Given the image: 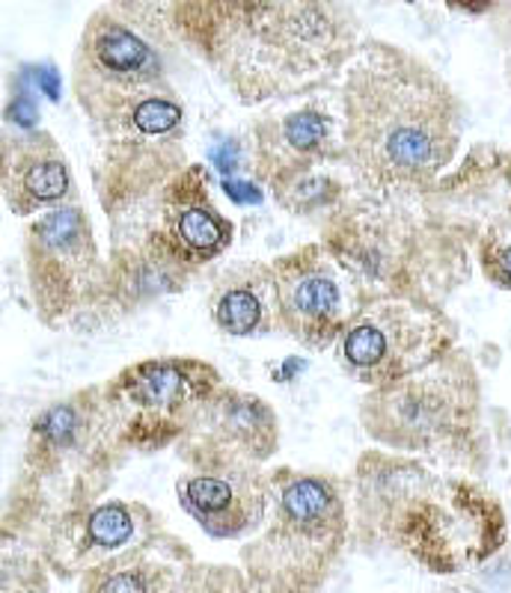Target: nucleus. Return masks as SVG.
I'll return each instance as SVG.
<instances>
[{
	"label": "nucleus",
	"mask_w": 511,
	"mask_h": 593,
	"mask_svg": "<svg viewBox=\"0 0 511 593\" xmlns=\"http://www.w3.org/2000/svg\"><path fill=\"white\" fill-rule=\"evenodd\" d=\"M161 21L241 104L312 96L360 51L342 0H161Z\"/></svg>",
	"instance_id": "f257e3e1"
},
{
	"label": "nucleus",
	"mask_w": 511,
	"mask_h": 593,
	"mask_svg": "<svg viewBox=\"0 0 511 593\" xmlns=\"http://www.w3.org/2000/svg\"><path fill=\"white\" fill-rule=\"evenodd\" d=\"M348 172L372 197L422 199L458 163L464 108L420 57L360 46L339 83Z\"/></svg>",
	"instance_id": "f03ea898"
},
{
	"label": "nucleus",
	"mask_w": 511,
	"mask_h": 593,
	"mask_svg": "<svg viewBox=\"0 0 511 593\" xmlns=\"http://www.w3.org/2000/svg\"><path fill=\"white\" fill-rule=\"evenodd\" d=\"M354 522L431 573L482 564L505 540L500 499L461 469L395 451H365L354 469Z\"/></svg>",
	"instance_id": "7ed1b4c3"
},
{
	"label": "nucleus",
	"mask_w": 511,
	"mask_h": 593,
	"mask_svg": "<svg viewBox=\"0 0 511 593\" xmlns=\"http://www.w3.org/2000/svg\"><path fill=\"white\" fill-rule=\"evenodd\" d=\"M119 315L173 294L232 247L236 225L211 197L209 172L188 163L161 188L104 211Z\"/></svg>",
	"instance_id": "20e7f679"
},
{
	"label": "nucleus",
	"mask_w": 511,
	"mask_h": 593,
	"mask_svg": "<svg viewBox=\"0 0 511 593\" xmlns=\"http://www.w3.org/2000/svg\"><path fill=\"white\" fill-rule=\"evenodd\" d=\"M72 90L101 149L182 154L184 108L156 46L113 10L92 12L72 66Z\"/></svg>",
	"instance_id": "39448f33"
},
{
	"label": "nucleus",
	"mask_w": 511,
	"mask_h": 593,
	"mask_svg": "<svg viewBox=\"0 0 511 593\" xmlns=\"http://www.w3.org/2000/svg\"><path fill=\"white\" fill-rule=\"evenodd\" d=\"M321 243H328L354 277L363 300L411 296L443 306L473 270L422 199H387L357 190L321 223Z\"/></svg>",
	"instance_id": "423d86ee"
},
{
	"label": "nucleus",
	"mask_w": 511,
	"mask_h": 593,
	"mask_svg": "<svg viewBox=\"0 0 511 593\" xmlns=\"http://www.w3.org/2000/svg\"><path fill=\"white\" fill-rule=\"evenodd\" d=\"M360 424L378 449L475 475L484 463L482 386L470 353L452 348L390 386L369 389Z\"/></svg>",
	"instance_id": "0eeeda50"
},
{
	"label": "nucleus",
	"mask_w": 511,
	"mask_h": 593,
	"mask_svg": "<svg viewBox=\"0 0 511 593\" xmlns=\"http://www.w3.org/2000/svg\"><path fill=\"white\" fill-rule=\"evenodd\" d=\"M351 516L333 478L283 466L271 472L262 529L241 552L253 593H321L345 549Z\"/></svg>",
	"instance_id": "6e6552de"
},
{
	"label": "nucleus",
	"mask_w": 511,
	"mask_h": 593,
	"mask_svg": "<svg viewBox=\"0 0 511 593\" xmlns=\"http://www.w3.org/2000/svg\"><path fill=\"white\" fill-rule=\"evenodd\" d=\"M122 454L128 451L119 440L104 386L78 389L30 424L24 469L16 484L19 511H42L54 520L69 507L96 502Z\"/></svg>",
	"instance_id": "1a4fd4ad"
},
{
	"label": "nucleus",
	"mask_w": 511,
	"mask_h": 593,
	"mask_svg": "<svg viewBox=\"0 0 511 593\" xmlns=\"http://www.w3.org/2000/svg\"><path fill=\"white\" fill-rule=\"evenodd\" d=\"M21 259L30 303L51 330L83 333L119 315L113 268L101 255L90 217L78 202L30 220Z\"/></svg>",
	"instance_id": "9d476101"
},
{
	"label": "nucleus",
	"mask_w": 511,
	"mask_h": 593,
	"mask_svg": "<svg viewBox=\"0 0 511 593\" xmlns=\"http://www.w3.org/2000/svg\"><path fill=\"white\" fill-rule=\"evenodd\" d=\"M429 214L493 288L511 291V152L475 145L422 197Z\"/></svg>",
	"instance_id": "9b49d317"
},
{
	"label": "nucleus",
	"mask_w": 511,
	"mask_h": 593,
	"mask_svg": "<svg viewBox=\"0 0 511 593\" xmlns=\"http://www.w3.org/2000/svg\"><path fill=\"white\" fill-rule=\"evenodd\" d=\"M101 386L126 451L156 454L176 449L193 431L223 378L206 360L161 356L128 365Z\"/></svg>",
	"instance_id": "f8f14e48"
},
{
	"label": "nucleus",
	"mask_w": 511,
	"mask_h": 593,
	"mask_svg": "<svg viewBox=\"0 0 511 593\" xmlns=\"http://www.w3.org/2000/svg\"><path fill=\"white\" fill-rule=\"evenodd\" d=\"M458 348L447 309L411 296L365 300L337 344L339 369L365 389L390 386Z\"/></svg>",
	"instance_id": "ddd939ff"
},
{
	"label": "nucleus",
	"mask_w": 511,
	"mask_h": 593,
	"mask_svg": "<svg viewBox=\"0 0 511 593\" xmlns=\"http://www.w3.org/2000/svg\"><path fill=\"white\" fill-rule=\"evenodd\" d=\"M280 330L310 351L337 348L365 300L354 277L328 250L312 241L271 261Z\"/></svg>",
	"instance_id": "4468645a"
},
{
	"label": "nucleus",
	"mask_w": 511,
	"mask_h": 593,
	"mask_svg": "<svg viewBox=\"0 0 511 593\" xmlns=\"http://www.w3.org/2000/svg\"><path fill=\"white\" fill-rule=\"evenodd\" d=\"M250 167L274 199L310 175L348 167L339 108L315 96L271 104L250 131Z\"/></svg>",
	"instance_id": "2eb2a0df"
},
{
	"label": "nucleus",
	"mask_w": 511,
	"mask_h": 593,
	"mask_svg": "<svg viewBox=\"0 0 511 593\" xmlns=\"http://www.w3.org/2000/svg\"><path fill=\"white\" fill-rule=\"evenodd\" d=\"M176 451L182 460L176 495L209 537H250L262 529L271 502V472H265V463L193 445H179Z\"/></svg>",
	"instance_id": "dca6fc26"
},
{
	"label": "nucleus",
	"mask_w": 511,
	"mask_h": 593,
	"mask_svg": "<svg viewBox=\"0 0 511 593\" xmlns=\"http://www.w3.org/2000/svg\"><path fill=\"white\" fill-rule=\"evenodd\" d=\"M156 534L152 513L143 504L131 502H87L57 513L48 522L46 552L66 573L87 575L92 566L126 552L140 540Z\"/></svg>",
	"instance_id": "f3484780"
},
{
	"label": "nucleus",
	"mask_w": 511,
	"mask_h": 593,
	"mask_svg": "<svg viewBox=\"0 0 511 593\" xmlns=\"http://www.w3.org/2000/svg\"><path fill=\"white\" fill-rule=\"evenodd\" d=\"M179 445L268 463L280 451V419L265 398L223 383L206 401L193 431Z\"/></svg>",
	"instance_id": "a211bd4d"
},
{
	"label": "nucleus",
	"mask_w": 511,
	"mask_h": 593,
	"mask_svg": "<svg viewBox=\"0 0 511 593\" xmlns=\"http://www.w3.org/2000/svg\"><path fill=\"white\" fill-rule=\"evenodd\" d=\"M3 202L19 220L66 205L74 190L72 163L48 131H24L3 140Z\"/></svg>",
	"instance_id": "6ab92c4d"
},
{
	"label": "nucleus",
	"mask_w": 511,
	"mask_h": 593,
	"mask_svg": "<svg viewBox=\"0 0 511 593\" xmlns=\"http://www.w3.org/2000/svg\"><path fill=\"white\" fill-rule=\"evenodd\" d=\"M209 318L227 339H259L280 330L277 288L271 264L241 261L214 277L209 291Z\"/></svg>",
	"instance_id": "aec40b11"
}]
</instances>
